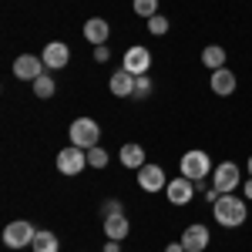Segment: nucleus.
Masks as SVG:
<instances>
[{
  "mask_svg": "<svg viewBox=\"0 0 252 252\" xmlns=\"http://www.w3.org/2000/svg\"><path fill=\"white\" fill-rule=\"evenodd\" d=\"M212 215H215L219 225L235 229V225H242V222L249 219V205H246V198H235V192H232V195H222V198L215 202Z\"/></svg>",
  "mask_w": 252,
  "mask_h": 252,
  "instance_id": "nucleus-1",
  "label": "nucleus"
},
{
  "mask_svg": "<svg viewBox=\"0 0 252 252\" xmlns=\"http://www.w3.org/2000/svg\"><path fill=\"white\" fill-rule=\"evenodd\" d=\"M178 172L185 175V178H192V182H205L209 172H212V158H209V152H202V148H192V152L182 155Z\"/></svg>",
  "mask_w": 252,
  "mask_h": 252,
  "instance_id": "nucleus-2",
  "label": "nucleus"
},
{
  "mask_svg": "<svg viewBox=\"0 0 252 252\" xmlns=\"http://www.w3.org/2000/svg\"><path fill=\"white\" fill-rule=\"evenodd\" d=\"M67 135H71V145H78V148H94L97 141H101V128H97L94 118H74L71 121V128H67Z\"/></svg>",
  "mask_w": 252,
  "mask_h": 252,
  "instance_id": "nucleus-3",
  "label": "nucleus"
},
{
  "mask_svg": "<svg viewBox=\"0 0 252 252\" xmlns=\"http://www.w3.org/2000/svg\"><path fill=\"white\" fill-rule=\"evenodd\" d=\"M212 185L222 195H232L235 189L242 185V172H239V165H235V161H222V165H215V168H212Z\"/></svg>",
  "mask_w": 252,
  "mask_h": 252,
  "instance_id": "nucleus-4",
  "label": "nucleus"
},
{
  "mask_svg": "<svg viewBox=\"0 0 252 252\" xmlns=\"http://www.w3.org/2000/svg\"><path fill=\"white\" fill-rule=\"evenodd\" d=\"M34 235H37V229H34L27 219H17V222H10V225L3 229V246H7V249L34 246Z\"/></svg>",
  "mask_w": 252,
  "mask_h": 252,
  "instance_id": "nucleus-5",
  "label": "nucleus"
},
{
  "mask_svg": "<svg viewBox=\"0 0 252 252\" xmlns=\"http://www.w3.org/2000/svg\"><path fill=\"white\" fill-rule=\"evenodd\" d=\"M88 168V152L78 145H67L64 152H58V172L61 175H81Z\"/></svg>",
  "mask_w": 252,
  "mask_h": 252,
  "instance_id": "nucleus-6",
  "label": "nucleus"
},
{
  "mask_svg": "<svg viewBox=\"0 0 252 252\" xmlns=\"http://www.w3.org/2000/svg\"><path fill=\"white\" fill-rule=\"evenodd\" d=\"M125 71H131V74H148V67H152V51L148 47H141V44H131L128 51H125V64H121Z\"/></svg>",
  "mask_w": 252,
  "mask_h": 252,
  "instance_id": "nucleus-7",
  "label": "nucleus"
},
{
  "mask_svg": "<svg viewBox=\"0 0 252 252\" xmlns=\"http://www.w3.org/2000/svg\"><path fill=\"white\" fill-rule=\"evenodd\" d=\"M138 185H141L145 192H161V189H168V178H165V172H161V165L145 161V165L138 168Z\"/></svg>",
  "mask_w": 252,
  "mask_h": 252,
  "instance_id": "nucleus-8",
  "label": "nucleus"
},
{
  "mask_svg": "<svg viewBox=\"0 0 252 252\" xmlns=\"http://www.w3.org/2000/svg\"><path fill=\"white\" fill-rule=\"evenodd\" d=\"M40 61H44L47 71H61V67H67V61H71V47L61 44V40H51V44L40 51Z\"/></svg>",
  "mask_w": 252,
  "mask_h": 252,
  "instance_id": "nucleus-9",
  "label": "nucleus"
},
{
  "mask_svg": "<svg viewBox=\"0 0 252 252\" xmlns=\"http://www.w3.org/2000/svg\"><path fill=\"white\" fill-rule=\"evenodd\" d=\"M195 192H198L195 182H192V178H185V175H178L175 182H168V189H165V195H168L172 205H189V202L195 198Z\"/></svg>",
  "mask_w": 252,
  "mask_h": 252,
  "instance_id": "nucleus-10",
  "label": "nucleus"
},
{
  "mask_svg": "<svg viewBox=\"0 0 252 252\" xmlns=\"http://www.w3.org/2000/svg\"><path fill=\"white\" fill-rule=\"evenodd\" d=\"M40 74H44V61L34 58V54H20V58L14 61V78L17 81H31V84H34Z\"/></svg>",
  "mask_w": 252,
  "mask_h": 252,
  "instance_id": "nucleus-11",
  "label": "nucleus"
},
{
  "mask_svg": "<svg viewBox=\"0 0 252 252\" xmlns=\"http://www.w3.org/2000/svg\"><path fill=\"white\" fill-rule=\"evenodd\" d=\"M182 246H185V252H205L209 249V229L205 225H189L185 232H182Z\"/></svg>",
  "mask_w": 252,
  "mask_h": 252,
  "instance_id": "nucleus-12",
  "label": "nucleus"
},
{
  "mask_svg": "<svg viewBox=\"0 0 252 252\" xmlns=\"http://www.w3.org/2000/svg\"><path fill=\"white\" fill-rule=\"evenodd\" d=\"M209 88L219 97H225L239 88V78H235V71H229V67H219V71H212V78H209Z\"/></svg>",
  "mask_w": 252,
  "mask_h": 252,
  "instance_id": "nucleus-13",
  "label": "nucleus"
},
{
  "mask_svg": "<svg viewBox=\"0 0 252 252\" xmlns=\"http://www.w3.org/2000/svg\"><path fill=\"white\" fill-rule=\"evenodd\" d=\"M84 37L91 40L94 47H101V44H108V37H111V24L104 17H91L88 24H84Z\"/></svg>",
  "mask_w": 252,
  "mask_h": 252,
  "instance_id": "nucleus-14",
  "label": "nucleus"
},
{
  "mask_svg": "<svg viewBox=\"0 0 252 252\" xmlns=\"http://www.w3.org/2000/svg\"><path fill=\"white\" fill-rule=\"evenodd\" d=\"M108 88H111V94H115V97H131V94H135V74L121 67V71L111 74V84H108Z\"/></svg>",
  "mask_w": 252,
  "mask_h": 252,
  "instance_id": "nucleus-15",
  "label": "nucleus"
},
{
  "mask_svg": "<svg viewBox=\"0 0 252 252\" xmlns=\"http://www.w3.org/2000/svg\"><path fill=\"white\" fill-rule=\"evenodd\" d=\"M128 232H131V222H128V215H125V212L108 215V219H104V235H108V239H118V242H121Z\"/></svg>",
  "mask_w": 252,
  "mask_h": 252,
  "instance_id": "nucleus-16",
  "label": "nucleus"
},
{
  "mask_svg": "<svg viewBox=\"0 0 252 252\" xmlns=\"http://www.w3.org/2000/svg\"><path fill=\"white\" fill-rule=\"evenodd\" d=\"M118 158H121V165H125V168H141V165H145V148L135 145V141H128V145H121Z\"/></svg>",
  "mask_w": 252,
  "mask_h": 252,
  "instance_id": "nucleus-17",
  "label": "nucleus"
},
{
  "mask_svg": "<svg viewBox=\"0 0 252 252\" xmlns=\"http://www.w3.org/2000/svg\"><path fill=\"white\" fill-rule=\"evenodd\" d=\"M202 64H205L209 71H219V67H225V47H219V44H209V47H202Z\"/></svg>",
  "mask_w": 252,
  "mask_h": 252,
  "instance_id": "nucleus-18",
  "label": "nucleus"
},
{
  "mask_svg": "<svg viewBox=\"0 0 252 252\" xmlns=\"http://www.w3.org/2000/svg\"><path fill=\"white\" fill-rule=\"evenodd\" d=\"M34 252H61V239L54 232H47V229H40L37 235H34V246H31Z\"/></svg>",
  "mask_w": 252,
  "mask_h": 252,
  "instance_id": "nucleus-19",
  "label": "nucleus"
},
{
  "mask_svg": "<svg viewBox=\"0 0 252 252\" xmlns=\"http://www.w3.org/2000/svg\"><path fill=\"white\" fill-rule=\"evenodd\" d=\"M54 91H58V84H54V78H51V74H40V78L34 81V94H37L40 101H51V97H54Z\"/></svg>",
  "mask_w": 252,
  "mask_h": 252,
  "instance_id": "nucleus-20",
  "label": "nucleus"
},
{
  "mask_svg": "<svg viewBox=\"0 0 252 252\" xmlns=\"http://www.w3.org/2000/svg\"><path fill=\"white\" fill-rule=\"evenodd\" d=\"M152 78L148 74H138L135 78V94H131V101H145V97H152Z\"/></svg>",
  "mask_w": 252,
  "mask_h": 252,
  "instance_id": "nucleus-21",
  "label": "nucleus"
},
{
  "mask_svg": "<svg viewBox=\"0 0 252 252\" xmlns=\"http://www.w3.org/2000/svg\"><path fill=\"white\" fill-rule=\"evenodd\" d=\"M131 7H135L138 17H145V20H152V17L158 14V0H135Z\"/></svg>",
  "mask_w": 252,
  "mask_h": 252,
  "instance_id": "nucleus-22",
  "label": "nucleus"
},
{
  "mask_svg": "<svg viewBox=\"0 0 252 252\" xmlns=\"http://www.w3.org/2000/svg\"><path fill=\"white\" fill-rule=\"evenodd\" d=\"M88 165H91V168H104V165H108V152H104L101 145L88 148Z\"/></svg>",
  "mask_w": 252,
  "mask_h": 252,
  "instance_id": "nucleus-23",
  "label": "nucleus"
},
{
  "mask_svg": "<svg viewBox=\"0 0 252 252\" xmlns=\"http://www.w3.org/2000/svg\"><path fill=\"white\" fill-rule=\"evenodd\" d=\"M148 31H152L155 37H161V34H168V20L161 17V14H155V17L148 20Z\"/></svg>",
  "mask_w": 252,
  "mask_h": 252,
  "instance_id": "nucleus-24",
  "label": "nucleus"
},
{
  "mask_svg": "<svg viewBox=\"0 0 252 252\" xmlns=\"http://www.w3.org/2000/svg\"><path fill=\"white\" fill-rule=\"evenodd\" d=\"M121 209H125L121 198H104V202H101V215H104V219H108V215H118Z\"/></svg>",
  "mask_w": 252,
  "mask_h": 252,
  "instance_id": "nucleus-25",
  "label": "nucleus"
},
{
  "mask_svg": "<svg viewBox=\"0 0 252 252\" xmlns=\"http://www.w3.org/2000/svg\"><path fill=\"white\" fill-rule=\"evenodd\" d=\"M108 58H111V51H108L104 44H101V47H94V61H108Z\"/></svg>",
  "mask_w": 252,
  "mask_h": 252,
  "instance_id": "nucleus-26",
  "label": "nucleus"
},
{
  "mask_svg": "<svg viewBox=\"0 0 252 252\" xmlns=\"http://www.w3.org/2000/svg\"><path fill=\"white\" fill-rule=\"evenodd\" d=\"M101 252H121V246H118V239H108V246H104Z\"/></svg>",
  "mask_w": 252,
  "mask_h": 252,
  "instance_id": "nucleus-27",
  "label": "nucleus"
},
{
  "mask_svg": "<svg viewBox=\"0 0 252 252\" xmlns=\"http://www.w3.org/2000/svg\"><path fill=\"white\" fill-rule=\"evenodd\" d=\"M242 195H246V198H252V175H249V182H242Z\"/></svg>",
  "mask_w": 252,
  "mask_h": 252,
  "instance_id": "nucleus-28",
  "label": "nucleus"
},
{
  "mask_svg": "<svg viewBox=\"0 0 252 252\" xmlns=\"http://www.w3.org/2000/svg\"><path fill=\"white\" fill-rule=\"evenodd\" d=\"M165 252H185V246H182V242H172V246H168Z\"/></svg>",
  "mask_w": 252,
  "mask_h": 252,
  "instance_id": "nucleus-29",
  "label": "nucleus"
},
{
  "mask_svg": "<svg viewBox=\"0 0 252 252\" xmlns=\"http://www.w3.org/2000/svg\"><path fill=\"white\" fill-rule=\"evenodd\" d=\"M249 175H252V155H249Z\"/></svg>",
  "mask_w": 252,
  "mask_h": 252,
  "instance_id": "nucleus-30",
  "label": "nucleus"
}]
</instances>
